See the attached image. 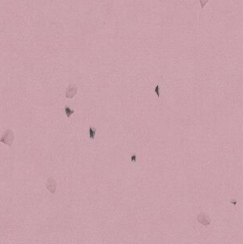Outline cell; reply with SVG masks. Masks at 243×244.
<instances>
[{
	"label": "cell",
	"instance_id": "obj_1",
	"mask_svg": "<svg viewBox=\"0 0 243 244\" xmlns=\"http://www.w3.org/2000/svg\"><path fill=\"white\" fill-rule=\"evenodd\" d=\"M13 141H14V134L13 131H12L11 129L6 130L4 134L3 135V137H1V138H0V142L7 144V145H8L9 147L12 146V144L13 143Z\"/></svg>",
	"mask_w": 243,
	"mask_h": 244
},
{
	"label": "cell",
	"instance_id": "obj_2",
	"mask_svg": "<svg viewBox=\"0 0 243 244\" xmlns=\"http://www.w3.org/2000/svg\"><path fill=\"white\" fill-rule=\"evenodd\" d=\"M46 187H47V189H48L51 193L54 194L56 192V183L55 180L52 178H48V180H47V181Z\"/></svg>",
	"mask_w": 243,
	"mask_h": 244
},
{
	"label": "cell",
	"instance_id": "obj_3",
	"mask_svg": "<svg viewBox=\"0 0 243 244\" xmlns=\"http://www.w3.org/2000/svg\"><path fill=\"white\" fill-rule=\"evenodd\" d=\"M75 93H76L75 87H70L68 90H67V92H66V97H68V98H72V97L75 95Z\"/></svg>",
	"mask_w": 243,
	"mask_h": 244
},
{
	"label": "cell",
	"instance_id": "obj_4",
	"mask_svg": "<svg viewBox=\"0 0 243 244\" xmlns=\"http://www.w3.org/2000/svg\"><path fill=\"white\" fill-rule=\"evenodd\" d=\"M66 114H67V116H68V117H69V116H70L71 114H72L73 113V110H71L69 108L66 107Z\"/></svg>",
	"mask_w": 243,
	"mask_h": 244
},
{
	"label": "cell",
	"instance_id": "obj_5",
	"mask_svg": "<svg viewBox=\"0 0 243 244\" xmlns=\"http://www.w3.org/2000/svg\"><path fill=\"white\" fill-rule=\"evenodd\" d=\"M208 2V0H200V3H201V8H203L204 7H205V5H206V3Z\"/></svg>",
	"mask_w": 243,
	"mask_h": 244
}]
</instances>
